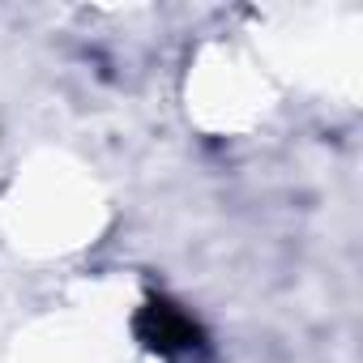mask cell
Segmentation results:
<instances>
[{
	"mask_svg": "<svg viewBox=\"0 0 363 363\" xmlns=\"http://www.w3.org/2000/svg\"><path fill=\"white\" fill-rule=\"evenodd\" d=\"M133 333H137V342L150 354H158L167 363H206L214 354L210 333L201 329V320L189 316L184 308H179L175 299H167V295H150L137 308Z\"/></svg>",
	"mask_w": 363,
	"mask_h": 363,
	"instance_id": "obj_1",
	"label": "cell"
}]
</instances>
